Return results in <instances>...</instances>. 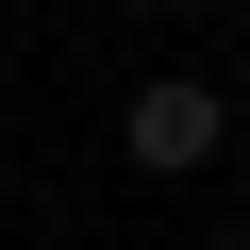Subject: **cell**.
<instances>
[{"label":"cell","mask_w":250,"mask_h":250,"mask_svg":"<svg viewBox=\"0 0 250 250\" xmlns=\"http://www.w3.org/2000/svg\"><path fill=\"white\" fill-rule=\"evenodd\" d=\"M233 34H250V0H233Z\"/></svg>","instance_id":"cell-2"},{"label":"cell","mask_w":250,"mask_h":250,"mask_svg":"<svg viewBox=\"0 0 250 250\" xmlns=\"http://www.w3.org/2000/svg\"><path fill=\"white\" fill-rule=\"evenodd\" d=\"M217 250H250V233H217Z\"/></svg>","instance_id":"cell-3"},{"label":"cell","mask_w":250,"mask_h":250,"mask_svg":"<svg viewBox=\"0 0 250 250\" xmlns=\"http://www.w3.org/2000/svg\"><path fill=\"white\" fill-rule=\"evenodd\" d=\"M117 150L167 167V184H184V167H217V83H150L134 117H117Z\"/></svg>","instance_id":"cell-1"}]
</instances>
